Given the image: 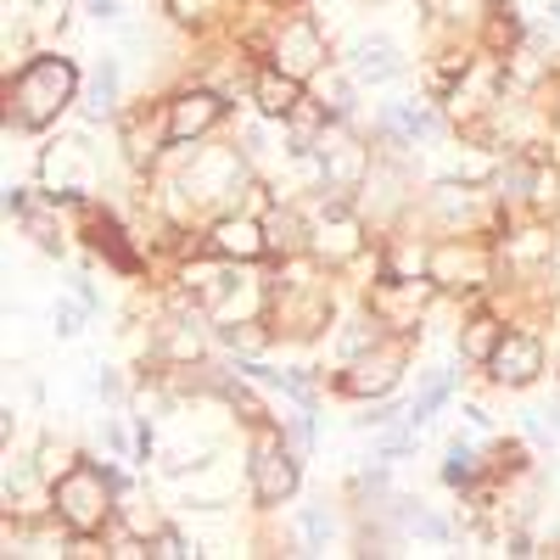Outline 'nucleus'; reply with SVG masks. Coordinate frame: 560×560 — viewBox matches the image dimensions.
Listing matches in <instances>:
<instances>
[{
    "label": "nucleus",
    "mask_w": 560,
    "mask_h": 560,
    "mask_svg": "<svg viewBox=\"0 0 560 560\" xmlns=\"http://www.w3.org/2000/svg\"><path fill=\"white\" fill-rule=\"evenodd\" d=\"M73 90H79V68L68 57H34L12 84V118L23 129L57 124V113L73 102Z\"/></svg>",
    "instance_id": "nucleus-1"
},
{
    "label": "nucleus",
    "mask_w": 560,
    "mask_h": 560,
    "mask_svg": "<svg viewBox=\"0 0 560 560\" xmlns=\"http://www.w3.org/2000/svg\"><path fill=\"white\" fill-rule=\"evenodd\" d=\"M51 499H57V516L68 522V533L90 538V533H102L107 516H113V471L107 465L79 459V465H68V471L57 477Z\"/></svg>",
    "instance_id": "nucleus-2"
},
{
    "label": "nucleus",
    "mask_w": 560,
    "mask_h": 560,
    "mask_svg": "<svg viewBox=\"0 0 560 560\" xmlns=\"http://www.w3.org/2000/svg\"><path fill=\"white\" fill-rule=\"evenodd\" d=\"M427 280H432V287H443V292H477V287H488V280H493V253L488 247L448 242V247L432 253Z\"/></svg>",
    "instance_id": "nucleus-3"
},
{
    "label": "nucleus",
    "mask_w": 560,
    "mask_h": 560,
    "mask_svg": "<svg viewBox=\"0 0 560 560\" xmlns=\"http://www.w3.org/2000/svg\"><path fill=\"white\" fill-rule=\"evenodd\" d=\"M292 493H298V448L275 443V438H258V448H253V499L280 504Z\"/></svg>",
    "instance_id": "nucleus-4"
},
{
    "label": "nucleus",
    "mask_w": 560,
    "mask_h": 560,
    "mask_svg": "<svg viewBox=\"0 0 560 560\" xmlns=\"http://www.w3.org/2000/svg\"><path fill=\"white\" fill-rule=\"evenodd\" d=\"M275 68L292 79H314L325 68V34L308 18H287L275 34Z\"/></svg>",
    "instance_id": "nucleus-5"
},
{
    "label": "nucleus",
    "mask_w": 560,
    "mask_h": 560,
    "mask_svg": "<svg viewBox=\"0 0 560 560\" xmlns=\"http://www.w3.org/2000/svg\"><path fill=\"white\" fill-rule=\"evenodd\" d=\"M219 118H224L219 90H185V96L168 102V140L174 147H191V140H202Z\"/></svg>",
    "instance_id": "nucleus-6"
},
{
    "label": "nucleus",
    "mask_w": 560,
    "mask_h": 560,
    "mask_svg": "<svg viewBox=\"0 0 560 560\" xmlns=\"http://www.w3.org/2000/svg\"><path fill=\"white\" fill-rule=\"evenodd\" d=\"M420 303H427V287H415L404 275H382L376 292H370V314H376L387 331H415Z\"/></svg>",
    "instance_id": "nucleus-7"
},
{
    "label": "nucleus",
    "mask_w": 560,
    "mask_h": 560,
    "mask_svg": "<svg viewBox=\"0 0 560 560\" xmlns=\"http://www.w3.org/2000/svg\"><path fill=\"white\" fill-rule=\"evenodd\" d=\"M488 370H493L499 387H527V382H538V370H544V342L527 337V331H504V342L493 348Z\"/></svg>",
    "instance_id": "nucleus-8"
},
{
    "label": "nucleus",
    "mask_w": 560,
    "mask_h": 560,
    "mask_svg": "<svg viewBox=\"0 0 560 560\" xmlns=\"http://www.w3.org/2000/svg\"><path fill=\"white\" fill-rule=\"evenodd\" d=\"M376 135H393V140H404V147H415V140L427 147V140L443 135V118L427 102H387L376 113Z\"/></svg>",
    "instance_id": "nucleus-9"
},
{
    "label": "nucleus",
    "mask_w": 560,
    "mask_h": 560,
    "mask_svg": "<svg viewBox=\"0 0 560 560\" xmlns=\"http://www.w3.org/2000/svg\"><path fill=\"white\" fill-rule=\"evenodd\" d=\"M208 253L213 258H236V264H247V258H264L269 253V236H264V224L258 219H219L213 224V236H208Z\"/></svg>",
    "instance_id": "nucleus-10"
},
{
    "label": "nucleus",
    "mask_w": 560,
    "mask_h": 560,
    "mask_svg": "<svg viewBox=\"0 0 560 560\" xmlns=\"http://www.w3.org/2000/svg\"><path fill=\"white\" fill-rule=\"evenodd\" d=\"M404 51L393 39H359L353 51H348V73L359 79V84H387V79H404Z\"/></svg>",
    "instance_id": "nucleus-11"
},
{
    "label": "nucleus",
    "mask_w": 560,
    "mask_h": 560,
    "mask_svg": "<svg viewBox=\"0 0 560 560\" xmlns=\"http://www.w3.org/2000/svg\"><path fill=\"white\" fill-rule=\"evenodd\" d=\"M319 174H325V185H331V191H359V179L370 174V152L364 147H353V140H331V147H325L319 140Z\"/></svg>",
    "instance_id": "nucleus-12"
},
{
    "label": "nucleus",
    "mask_w": 560,
    "mask_h": 560,
    "mask_svg": "<svg viewBox=\"0 0 560 560\" xmlns=\"http://www.w3.org/2000/svg\"><path fill=\"white\" fill-rule=\"evenodd\" d=\"M314 258H325V264H342V258H353L359 253V224H353V213L348 208H325V219L314 224Z\"/></svg>",
    "instance_id": "nucleus-13"
},
{
    "label": "nucleus",
    "mask_w": 560,
    "mask_h": 560,
    "mask_svg": "<svg viewBox=\"0 0 560 560\" xmlns=\"http://www.w3.org/2000/svg\"><path fill=\"white\" fill-rule=\"evenodd\" d=\"M398 364H404L398 348H387V353H376V359H353V370L342 376V393H353V398H382V393H393Z\"/></svg>",
    "instance_id": "nucleus-14"
},
{
    "label": "nucleus",
    "mask_w": 560,
    "mask_h": 560,
    "mask_svg": "<svg viewBox=\"0 0 560 560\" xmlns=\"http://www.w3.org/2000/svg\"><path fill=\"white\" fill-rule=\"evenodd\" d=\"M45 179H51V197H73L90 185V158L79 140H68V147H57L51 158H45Z\"/></svg>",
    "instance_id": "nucleus-15"
},
{
    "label": "nucleus",
    "mask_w": 560,
    "mask_h": 560,
    "mask_svg": "<svg viewBox=\"0 0 560 560\" xmlns=\"http://www.w3.org/2000/svg\"><path fill=\"white\" fill-rule=\"evenodd\" d=\"M253 96H258V107H264L269 118H292V107L303 102V79H292V73L269 68V73H258Z\"/></svg>",
    "instance_id": "nucleus-16"
},
{
    "label": "nucleus",
    "mask_w": 560,
    "mask_h": 560,
    "mask_svg": "<svg viewBox=\"0 0 560 560\" xmlns=\"http://www.w3.org/2000/svg\"><path fill=\"white\" fill-rule=\"evenodd\" d=\"M275 314H280V325H287L292 337H308V331H319V325H325L331 303H325V292H314V298H287V303H275Z\"/></svg>",
    "instance_id": "nucleus-17"
},
{
    "label": "nucleus",
    "mask_w": 560,
    "mask_h": 560,
    "mask_svg": "<svg viewBox=\"0 0 560 560\" xmlns=\"http://www.w3.org/2000/svg\"><path fill=\"white\" fill-rule=\"evenodd\" d=\"M448 393H454L448 370H427V382H420V393H415V404L404 409V420H409V427H427V420L448 404Z\"/></svg>",
    "instance_id": "nucleus-18"
},
{
    "label": "nucleus",
    "mask_w": 560,
    "mask_h": 560,
    "mask_svg": "<svg viewBox=\"0 0 560 560\" xmlns=\"http://www.w3.org/2000/svg\"><path fill=\"white\" fill-rule=\"evenodd\" d=\"M499 342H504V325H499V319H471V325H465V337H459V359L488 364Z\"/></svg>",
    "instance_id": "nucleus-19"
},
{
    "label": "nucleus",
    "mask_w": 560,
    "mask_h": 560,
    "mask_svg": "<svg viewBox=\"0 0 560 560\" xmlns=\"http://www.w3.org/2000/svg\"><path fill=\"white\" fill-rule=\"evenodd\" d=\"M90 118H107L113 107H118V62L113 57H102V68H96V79H90Z\"/></svg>",
    "instance_id": "nucleus-20"
},
{
    "label": "nucleus",
    "mask_w": 560,
    "mask_h": 560,
    "mask_svg": "<svg viewBox=\"0 0 560 560\" xmlns=\"http://www.w3.org/2000/svg\"><path fill=\"white\" fill-rule=\"evenodd\" d=\"M477 471H482V465H477V448L471 443H448V454H443V482L448 488H471L477 482Z\"/></svg>",
    "instance_id": "nucleus-21"
},
{
    "label": "nucleus",
    "mask_w": 560,
    "mask_h": 560,
    "mask_svg": "<svg viewBox=\"0 0 560 560\" xmlns=\"http://www.w3.org/2000/svg\"><path fill=\"white\" fill-rule=\"evenodd\" d=\"M298 533H303V549H308V555H319L325 544L337 538V522L325 516V510H303V516H298Z\"/></svg>",
    "instance_id": "nucleus-22"
},
{
    "label": "nucleus",
    "mask_w": 560,
    "mask_h": 560,
    "mask_svg": "<svg viewBox=\"0 0 560 560\" xmlns=\"http://www.w3.org/2000/svg\"><path fill=\"white\" fill-rule=\"evenodd\" d=\"M376 325H382L376 314H370V319H353L348 331H342V359H364V348H376V342H382Z\"/></svg>",
    "instance_id": "nucleus-23"
},
{
    "label": "nucleus",
    "mask_w": 560,
    "mask_h": 560,
    "mask_svg": "<svg viewBox=\"0 0 560 560\" xmlns=\"http://www.w3.org/2000/svg\"><path fill=\"white\" fill-rule=\"evenodd\" d=\"M319 107L331 113V118H348V113H353V84L337 79V73H331V79H319Z\"/></svg>",
    "instance_id": "nucleus-24"
},
{
    "label": "nucleus",
    "mask_w": 560,
    "mask_h": 560,
    "mask_svg": "<svg viewBox=\"0 0 560 560\" xmlns=\"http://www.w3.org/2000/svg\"><path fill=\"white\" fill-rule=\"evenodd\" d=\"M264 236H269V253H292L298 247V219L292 213H269L264 219Z\"/></svg>",
    "instance_id": "nucleus-25"
},
{
    "label": "nucleus",
    "mask_w": 560,
    "mask_h": 560,
    "mask_svg": "<svg viewBox=\"0 0 560 560\" xmlns=\"http://www.w3.org/2000/svg\"><path fill=\"white\" fill-rule=\"evenodd\" d=\"M404 527H409L415 538H438V544L448 538V522H443V516H432V510H420V504H409V510H404Z\"/></svg>",
    "instance_id": "nucleus-26"
},
{
    "label": "nucleus",
    "mask_w": 560,
    "mask_h": 560,
    "mask_svg": "<svg viewBox=\"0 0 560 560\" xmlns=\"http://www.w3.org/2000/svg\"><path fill=\"white\" fill-rule=\"evenodd\" d=\"M84 314H90V303H84V298H79V303H57V308H51L57 337H79V331H84Z\"/></svg>",
    "instance_id": "nucleus-27"
},
{
    "label": "nucleus",
    "mask_w": 560,
    "mask_h": 560,
    "mask_svg": "<svg viewBox=\"0 0 560 560\" xmlns=\"http://www.w3.org/2000/svg\"><path fill=\"white\" fill-rule=\"evenodd\" d=\"M197 353H202V337H197V331H185V325H179V331H168L163 359H179V364H185V359H197Z\"/></svg>",
    "instance_id": "nucleus-28"
},
{
    "label": "nucleus",
    "mask_w": 560,
    "mask_h": 560,
    "mask_svg": "<svg viewBox=\"0 0 560 560\" xmlns=\"http://www.w3.org/2000/svg\"><path fill=\"white\" fill-rule=\"evenodd\" d=\"M147 555H158V560H185V555H191V544L163 527V533H152V549H147Z\"/></svg>",
    "instance_id": "nucleus-29"
},
{
    "label": "nucleus",
    "mask_w": 560,
    "mask_h": 560,
    "mask_svg": "<svg viewBox=\"0 0 560 560\" xmlns=\"http://www.w3.org/2000/svg\"><path fill=\"white\" fill-rule=\"evenodd\" d=\"M308 415H314V409H303V415H292V420H287V438H292V448H298V454H303V448L314 443V427H308Z\"/></svg>",
    "instance_id": "nucleus-30"
},
{
    "label": "nucleus",
    "mask_w": 560,
    "mask_h": 560,
    "mask_svg": "<svg viewBox=\"0 0 560 560\" xmlns=\"http://www.w3.org/2000/svg\"><path fill=\"white\" fill-rule=\"evenodd\" d=\"M168 7H174V18H179V23H191V18H208V12L219 7V0H168Z\"/></svg>",
    "instance_id": "nucleus-31"
},
{
    "label": "nucleus",
    "mask_w": 560,
    "mask_h": 560,
    "mask_svg": "<svg viewBox=\"0 0 560 560\" xmlns=\"http://www.w3.org/2000/svg\"><path fill=\"white\" fill-rule=\"evenodd\" d=\"M84 12L96 18V23H113V18H118L124 7H118V0H84Z\"/></svg>",
    "instance_id": "nucleus-32"
},
{
    "label": "nucleus",
    "mask_w": 560,
    "mask_h": 560,
    "mask_svg": "<svg viewBox=\"0 0 560 560\" xmlns=\"http://www.w3.org/2000/svg\"><path fill=\"white\" fill-rule=\"evenodd\" d=\"M107 448H113L118 459L129 454V443H124V427H118V420H107Z\"/></svg>",
    "instance_id": "nucleus-33"
},
{
    "label": "nucleus",
    "mask_w": 560,
    "mask_h": 560,
    "mask_svg": "<svg viewBox=\"0 0 560 560\" xmlns=\"http://www.w3.org/2000/svg\"><path fill=\"white\" fill-rule=\"evenodd\" d=\"M549 269H555V275H560V247H555V253H549Z\"/></svg>",
    "instance_id": "nucleus-34"
}]
</instances>
